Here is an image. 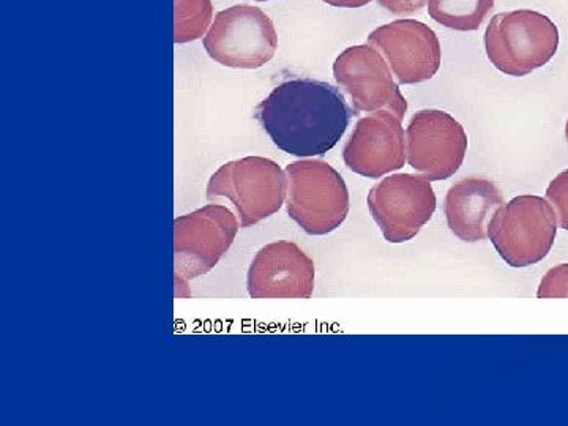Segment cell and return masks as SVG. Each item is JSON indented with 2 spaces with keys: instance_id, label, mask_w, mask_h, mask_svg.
<instances>
[{
  "instance_id": "obj_1",
  "label": "cell",
  "mask_w": 568,
  "mask_h": 426,
  "mask_svg": "<svg viewBox=\"0 0 568 426\" xmlns=\"http://www.w3.org/2000/svg\"><path fill=\"white\" fill-rule=\"evenodd\" d=\"M353 114L335 85L312 78L282 82L254 111L276 148L297 159L332 151L345 136Z\"/></svg>"
},
{
  "instance_id": "obj_2",
  "label": "cell",
  "mask_w": 568,
  "mask_h": 426,
  "mask_svg": "<svg viewBox=\"0 0 568 426\" xmlns=\"http://www.w3.org/2000/svg\"><path fill=\"white\" fill-rule=\"evenodd\" d=\"M559 48V29L534 10L499 13L485 32V51L495 69L507 77H528L547 65Z\"/></svg>"
},
{
  "instance_id": "obj_3",
  "label": "cell",
  "mask_w": 568,
  "mask_h": 426,
  "mask_svg": "<svg viewBox=\"0 0 568 426\" xmlns=\"http://www.w3.org/2000/svg\"><path fill=\"white\" fill-rule=\"evenodd\" d=\"M286 209L306 234L334 233L349 213L345 179L321 160H298L287 164Z\"/></svg>"
},
{
  "instance_id": "obj_4",
  "label": "cell",
  "mask_w": 568,
  "mask_h": 426,
  "mask_svg": "<svg viewBox=\"0 0 568 426\" xmlns=\"http://www.w3.org/2000/svg\"><path fill=\"white\" fill-rule=\"evenodd\" d=\"M558 226L548 200L521 194L497 209L488 224V239L510 267H529L551 252Z\"/></svg>"
},
{
  "instance_id": "obj_5",
  "label": "cell",
  "mask_w": 568,
  "mask_h": 426,
  "mask_svg": "<svg viewBox=\"0 0 568 426\" xmlns=\"http://www.w3.org/2000/svg\"><path fill=\"white\" fill-rule=\"evenodd\" d=\"M226 197L241 227L254 226L275 215L286 200V174L274 160L245 156L223 164L207 185V200Z\"/></svg>"
},
{
  "instance_id": "obj_6",
  "label": "cell",
  "mask_w": 568,
  "mask_h": 426,
  "mask_svg": "<svg viewBox=\"0 0 568 426\" xmlns=\"http://www.w3.org/2000/svg\"><path fill=\"white\" fill-rule=\"evenodd\" d=\"M237 219L224 205L209 204L174 220L175 295L183 297L189 282L209 274L234 244Z\"/></svg>"
},
{
  "instance_id": "obj_7",
  "label": "cell",
  "mask_w": 568,
  "mask_h": 426,
  "mask_svg": "<svg viewBox=\"0 0 568 426\" xmlns=\"http://www.w3.org/2000/svg\"><path fill=\"white\" fill-rule=\"evenodd\" d=\"M203 43L209 58L220 65L256 70L274 59L278 36L263 10L234 6L215 14Z\"/></svg>"
},
{
  "instance_id": "obj_8",
  "label": "cell",
  "mask_w": 568,
  "mask_h": 426,
  "mask_svg": "<svg viewBox=\"0 0 568 426\" xmlns=\"http://www.w3.org/2000/svg\"><path fill=\"white\" fill-rule=\"evenodd\" d=\"M366 203L390 244L413 241L436 212L435 190L424 175H388L369 190Z\"/></svg>"
},
{
  "instance_id": "obj_9",
  "label": "cell",
  "mask_w": 568,
  "mask_h": 426,
  "mask_svg": "<svg viewBox=\"0 0 568 426\" xmlns=\"http://www.w3.org/2000/svg\"><path fill=\"white\" fill-rule=\"evenodd\" d=\"M467 145L462 123L446 111H418L406 129L407 162L429 182L447 181L457 174Z\"/></svg>"
},
{
  "instance_id": "obj_10",
  "label": "cell",
  "mask_w": 568,
  "mask_h": 426,
  "mask_svg": "<svg viewBox=\"0 0 568 426\" xmlns=\"http://www.w3.org/2000/svg\"><path fill=\"white\" fill-rule=\"evenodd\" d=\"M336 84L349 95L354 112L387 110L405 118L407 100L386 58L372 44L347 48L334 63Z\"/></svg>"
},
{
  "instance_id": "obj_11",
  "label": "cell",
  "mask_w": 568,
  "mask_h": 426,
  "mask_svg": "<svg viewBox=\"0 0 568 426\" xmlns=\"http://www.w3.org/2000/svg\"><path fill=\"white\" fill-rule=\"evenodd\" d=\"M368 44L386 58L398 84H420L433 80L443 62L436 32L417 20L379 26L369 33Z\"/></svg>"
},
{
  "instance_id": "obj_12",
  "label": "cell",
  "mask_w": 568,
  "mask_h": 426,
  "mask_svg": "<svg viewBox=\"0 0 568 426\" xmlns=\"http://www.w3.org/2000/svg\"><path fill=\"white\" fill-rule=\"evenodd\" d=\"M403 119L381 110L358 119L343 151V160L353 173L379 179L402 170L407 160Z\"/></svg>"
},
{
  "instance_id": "obj_13",
  "label": "cell",
  "mask_w": 568,
  "mask_h": 426,
  "mask_svg": "<svg viewBox=\"0 0 568 426\" xmlns=\"http://www.w3.org/2000/svg\"><path fill=\"white\" fill-rule=\"evenodd\" d=\"M316 268L294 242L278 241L256 253L246 290L253 298H310L315 291Z\"/></svg>"
},
{
  "instance_id": "obj_14",
  "label": "cell",
  "mask_w": 568,
  "mask_h": 426,
  "mask_svg": "<svg viewBox=\"0 0 568 426\" xmlns=\"http://www.w3.org/2000/svg\"><path fill=\"white\" fill-rule=\"evenodd\" d=\"M504 196L495 182L485 178H466L454 183L444 201V213L452 233L467 244L485 241L488 224Z\"/></svg>"
},
{
  "instance_id": "obj_15",
  "label": "cell",
  "mask_w": 568,
  "mask_h": 426,
  "mask_svg": "<svg viewBox=\"0 0 568 426\" xmlns=\"http://www.w3.org/2000/svg\"><path fill=\"white\" fill-rule=\"evenodd\" d=\"M495 7V0H428L432 20L458 32L477 31Z\"/></svg>"
},
{
  "instance_id": "obj_16",
  "label": "cell",
  "mask_w": 568,
  "mask_h": 426,
  "mask_svg": "<svg viewBox=\"0 0 568 426\" xmlns=\"http://www.w3.org/2000/svg\"><path fill=\"white\" fill-rule=\"evenodd\" d=\"M213 21L211 0H175L174 43L204 37Z\"/></svg>"
},
{
  "instance_id": "obj_17",
  "label": "cell",
  "mask_w": 568,
  "mask_h": 426,
  "mask_svg": "<svg viewBox=\"0 0 568 426\" xmlns=\"http://www.w3.org/2000/svg\"><path fill=\"white\" fill-rule=\"evenodd\" d=\"M547 200L555 209L559 226L568 231V170L556 175L549 183Z\"/></svg>"
},
{
  "instance_id": "obj_18",
  "label": "cell",
  "mask_w": 568,
  "mask_h": 426,
  "mask_svg": "<svg viewBox=\"0 0 568 426\" xmlns=\"http://www.w3.org/2000/svg\"><path fill=\"white\" fill-rule=\"evenodd\" d=\"M538 298H568V264L549 268L537 290Z\"/></svg>"
},
{
  "instance_id": "obj_19",
  "label": "cell",
  "mask_w": 568,
  "mask_h": 426,
  "mask_svg": "<svg viewBox=\"0 0 568 426\" xmlns=\"http://www.w3.org/2000/svg\"><path fill=\"white\" fill-rule=\"evenodd\" d=\"M392 14H414L428 7V0H377Z\"/></svg>"
},
{
  "instance_id": "obj_20",
  "label": "cell",
  "mask_w": 568,
  "mask_h": 426,
  "mask_svg": "<svg viewBox=\"0 0 568 426\" xmlns=\"http://www.w3.org/2000/svg\"><path fill=\"white\" fill-rule=\"evenodd\" d=\"M332 7H338V9H361V7L368 6L373 0H323Z\"/></svg>"
},
{
  "instance_id": "obj_21",
  "label": "cell",
  "mask_w": 568,
  "mask_h": 426,
  "mask_svg": "<svg viewBox=\"0 0 568 426\" xmlns=\"http://www.w3.org/2000/svg\"><path fill=\"white\" fill-rule=\"evenodd\" d=\"M566 138H567V141H568V121H567V125H566Z\"/></svg>"
},
{
  "instance_id": "obj_22",
  "label": "cell",
  "mask_w": 568,
  "mask_h": 426,
  "mask_svg": "<svg viewBox=\"0 0 568 426\" xmlns=\"http://www.w3.org/2000/svg\"><path fill=\"white\" fill-rule=\"evenodd\" d=\"M256 2H268V0H256Z\"/></svg>"
}]
</instances>
